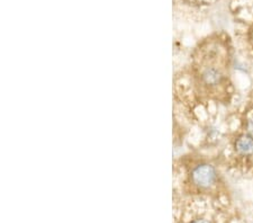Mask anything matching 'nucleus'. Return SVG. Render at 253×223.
Returning <instances> with one entry per match:
<instances>
[{"label":"nucleus","instance_id":"nucleus-1","mask_svg":"<svg viewBox=\"0 0 253 223\" xmlns=\"http://www.w3.org/2000/svg\"><path fill=\"white\" fill-rule=\"evenodd\" d=\"M191 184L199 189H208L213 187L217 179V174L213 166L202 164L195 167L190 175Z\"/></svg>","mask_w":253,"mask_h":223},{"label":"nucleus","instance_id":"nucleus-2","mask_svg":"<svg viewBox=\"0 0 253 223\" xmlns=\"http://www.w3.org/2000/svg\"><path fill=\"white\" fill-rule=\"evenodd\" d=\"M238 152L242 156H249L253 153V139L251 136H241L235 143Z\"/></svg>","mask_w":253,"mask_h":223},{"label":"nucleus","instance_id":"nucleus-3","mask_svg":"<svg viewBox=\"0 0 253 223\" xmlns=\"http://www.w3.org/2000/svg\"><path fill=\"white\" fill-rule=\"evenodd\" d=\"M202 78L204 83L206 85H211V86H214V85L219 84V81L222 79V75L219 70L215 68H207L203 71Z\"/></svg>","mask_w":253,"mask_h":223},{"label":"nucleus","instance_id":"nucleus-4","mask_svg":"<svg viewBox=\"0 0 253 223\" xmlns=\"http://www.w3.org/2000/svg\"><path fill=\"white\" fill-rule=\"evenodd\" d=\"M249 131H250V133L253 135V120L249 122Z\"/></svg>","mask_w":253,"mask_h":223}]
</instances>
